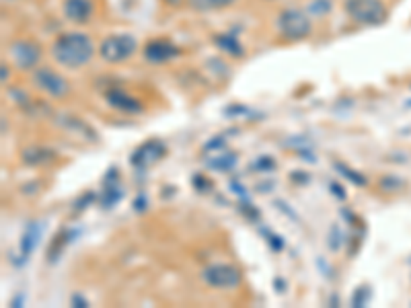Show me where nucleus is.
Wrapping results in <instances>:
<instances>
[{"label": "nucleus", "mask_w": 411, "mask_h": 308, "mask_svg": "<svg viewBox=\"0 0 411 308\" xmlns=\"http://www.w3.org/2000/svg\"><path fill=\"white\" fill-rule=\"evenodd\" d=\"M93 53H95L93 40L87 33H81V31L62 33L51 44L53 60L68 70H78V68L87 66L93 60Z\"/></svg>", "instance_id": "1"}, {"label": "nucleus", "mask_w": 411, "mask_h": 308, "mask_svg": "<svg viewBox=\"0 0 411 308\" xmlns=\"http://www.w3.org/2000/svg\"><path fill=\"white\" fill-rule=\"evenodd\" d=\"M278 31L288 42H301L310 35L312 25L307 12L299 8H288V10H282L278 17Z\"/></svg>", "instance_id": "2"}, {"label": "nucleus", "mask_w": 411, "mask_h": 308, "mask_svg": "<svg viewBox=\"0 0 411 308\" xmlns=\"http://www.w3.org/2000/svg\"><path fill=\"white\" fill-rule=\"evenodd\" d=\"M346 12L358 25H380L387 19L383 0H346Z\"/></svg>", "instance_id": "3"}, {"label": "nucleus", "mask_w": 411, "mask_h": 308, "mask_svg": "<svg viewBox=\"0 0 411 308\" xmlns=\"http://www.w3.org/2000/svg\"><path fill=\"white\" fill-rule=\"evenodd\" d=\"M136 48H138V44L132 35L117 33V35H109L103 40L101 46H99V55L107 64H121L134 55Z\"/></svg>", "instance_id": "4"}, {"label": "nucleus", "mask_w": 411, "mask_h": 308, "mask_svg": "<svg viewBox=\"0 0 411 308\" xmlns=\"http://www.w3.org/2000/svg\"><path fill=\"white\" fill-rule=\"evenodd\" d=\"M31 78H33L35 89L51 97V99H66L70 95V83L60 72L51 70L48 66L35 68Z\"/></svg>", "instance_id": "5"}, {"label": "nucleus", "mask_w": 411, "mask_h": 308, "mask_svg": "<svg viewBox=\"0 0 411 308\" xmlns=\"http://www.w3.org/2000/svg\"><path fill=\"white\" fill-rule=\"evenodd\" d=\"M202 280L216 290H235L241 286V271L230 263H214L202 271Z\"/></svg>", "instance_id": "6"}, {"label": "nucleus", "mask_w": 411, "mask_h": 308, "mask_svg": "<svg viewBox=\"0 0 411 308\" xmlns=\"http://www.w3.org/2000/svg\"><path fill=\"white\" fill-rule=\"evenodd\" d=\"M8 55L10 60L15 62V66L19 70H33L40 66V60H42V50L35 42H29V40H19V42H12L10 48H8Z\"/></svg>", "instance_id": "7"}, {"label": "nucleus", "mask_w": 411, "mask_h": 308, "mask_svg": "<svg viewBox=\"0 0 411 308\" xmlns=\"http://www.w3.org/2000/svg\"><path fill=\"white\" fill-rule=\"evenodd\" d=\"M177 53H179V50H177L171 42H167V40H153V42H149L146 48H144V58H146V62H151V64H167V62H171Z\"/></svg>", "instance_id": "8"}, {"label": "nucleus", "mask_w": 411, "mask_h": 308, "mask_svg": "<svg viewBox=\"0 0 411 308\" xmlns=\"http://www.w3.org/2000/svg\"><path fill=\"white\" fill-rule=\"evenodd\" d=\"M62 10L68 21L87 23L95 12V4H93V0H64Z\"/></svg>", "instance_id": "9"}, {"label": "nucleus", "mask_w": 411, "mask_h": 308, "mask_svg": "<svg viewBox=\"0 0 411 308\" xmlns=\"http://www.w3.org/2000/svg\"><path fill=\"white\" fill-rule=\"evenodd\" d=\"M162 154H165L162 142L151 140V142L142 144V146L134 153V156H132V164H136V166H140V169H146V166L154 164L156 160H160Z\"/></svg>", "instance_id": "10"}, {"label": "nucleus", "mask_w": 411, "mask_h": 308, "mask_svg": "<svg viewBox=\"0 0 411 308\" xmlns=\"http://www.w3.org/2000/svg\"><path fill=\"white\" fill-rule=\"evenodd\" d=\"M105 99H107V103L113 109H117V111H124V113H142V103L136 101L134 97H130L124 91H107Z\"/></svg>", "instance_id": "11"}, {"label": "nucleus", "mask_w": 411, "mask_h": 308, "mask_svg": "<svg viewBox=\"0 0 411 308\" xmlns=\"http://www.w3.org/2000/svg\"><path fill=\"white\" fill-rule=\"evenodd\" d=\"M237 0H190V6L194 10H200V12H212V10H220V8H226V6H233Z\"/></svg>", "instance_id": "12"}, {"label": "nucleus", "mask_w": 411, "mask_h": 308, "mask_svg": "<svg viewBox=\"0 0 411 308\" xmlns=\"http://www.w3.org/2000/svg\"><path fill=\"white\" fill-rule=\"evenodd\" d=\"M329 8H331L329 0H312V2L308 4V10H312L314 15H327Z\"/></svg>", "instance_id": "13"}, {"label": "nucleus", "mask_w": 411, "mask_h": 308, "mask_svg": "<svg viewBox=\"0 0 411 308\" xmlns=\"http://www.w3.org/2000/svg\"><path fill=\"white\" fill-rule=\"evenodd\" d=\"M165 4H169V6H181L183 4V0H162Z\"/></svg>", "instance_id": "14"}]
</instances>
